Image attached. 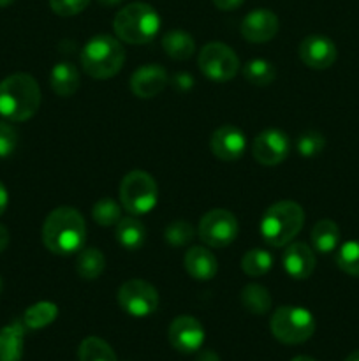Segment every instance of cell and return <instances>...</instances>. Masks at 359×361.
<instances>
[{
	"label": "cell",
	"mask_w": 359,
	"mask_h": 361,
	"mask_svg": "<svg viewBox=\"0 0 359 361\" xmlns=\"http://www.w3.org/2000/svg\"><path fill=\"white\" fill-rule=\"evenodd\" d=\"M87 238L84 219L76 208L58 207L46 217L42 226V242L46 249L58 256L80 252Z\"/></svg>",
	"instance_id": "cell-1"
},
{
	"label": "cell",
	"mask_w": 359,
	"mask_h": 361,
	"mask_svg": "<svg viewBox=\"0 0 359 361\" xmlns=\"http://www.w3.org/2000/svg\"><path fill=\"white\" fill-rule=\"evenodd\" d=\"M41 106V88L30 74H11L0 81V115L11 122H25Z\"/></svg>",
	"instance_id": "cell-2"
},
{
	"label": "cell",
	"mask_w": 359,
	"mask_h": 361,
	"mask_svg": "<svg viewBox=\"0 0 359 361\" xmlns=\"http://www.w3.org/2000/svg\"><path fill=\"white\" fill-rule=\"evenodd\" d=\"M305 212L296 201H278L260 219V236L270 247H285L299 235Z\"/></svg>",
	"instance_id": "cell-3"
},
{
	"label": "cell",
	"mask_w": 359,
	"mask_h": 361,
	"mask_svg": "<svg viewBox=\"0 0 359 361\" xmlns=\"http://www.w3.org/2000/svg\"><path fill=\"white\" fill-rule=\"evenodd\" d=\"M125 63V49L111 35H95L81 49V67L95 80L116 76Z\"/></svg>",
	"instance_id": "cell-4"
},
{
	"label": "cell",
	"mask_w": 359,
	"mask_h": 361,
	"mask_svg": "<svg viewBox=\"0 0 359 361\" xmlns=\"http://www.w3.org/2000/svg\"><path fill=\"white\" fill-rule=\"evenodd\" d=\"M113 28L120 41L127 44H146L160 30V16L144 2H134L118 11Z\"/></svg>",
	"instance_id": "cell-5"
},
{
	"label": "cell",
	"mask_w": 359,
	"mask_h": 361,
	"mask_svg": "<svg viewBox=\"0 0 359 361\" xmlns=\"http://www.w3.org/2000/svg\"><path fill=\"white\" fill-rule=\"evenodd\" d=\"M271 334L277 341L287 345H298L315 334V319L303 307L284 305L271 316Z\"/></svg>",
	"instance_id": "cell-6"
},
{
	"label": "cell",
	"mask_w": 359,
	"mask_h": 361,
	"mask_svg": "<svg viewBox=\"0 0 359 361\" xmlns=\"http://www.w3.org/2000/svg\"><path fill=\"white\" fill-rule=\"evenodd\" d=\"M158 189L153 176L146 171L134 169L127 173L120 183V203L130 215H144L155 208Z\"/></svg>",
	"instance_id": "cell-7"
},
{
	"label": "cell",
	"mask_w": 359,
	"mask_h": 361,
	"mask_svg": "<svg viewBox=\"0 0 359 361\" xmlns=\"http://www.w3.org/2000/svg\"><path fill=\"white\" fill-rule=\"evenodd\" d=\"M197 63L201 73L215 83L231 81L239 71V59L224 42H208L203 46Z\"/></svg>",
	"instance_id": "cell-8"
},
{
	"label": "cell",
	"mask_w": 359,
	"mask_h": 361,
	"mask_svg": "<svg viewBox=\"0 0 359 361\" xmlns=\"http://www.w3.org/2000/svg\"><path fill=\"white\" fill-rule=\"evenodd\" d=\"M239 231L238 219L225 208H215L203 215L197 228L201 242L211 249H222L231 245Z\"/></svg>",
	"instance_id": "cell-9"
},
{
	"label": "cell",
	"mask_w": 359,
	"mask_h": 361,
	"mask_svg": "<svg viewBox=\"0 0 359 361\" xmlns=\"http://www.w3.org/2000/svg\"><path fill=\"white\" fill-rule=\"evenodd\" d=\"M118 305L132 317H146L158 307V293L150 282L130 279L118 289Z\"/></svg>",
	"instance_id": "cell-10"
},
{
	"label": "cell",
	"mask_w": 359,
	"mask_h": 361,
	"mask_svg": "<svg viewBox=\"0 0 359 361\" xmlns=\"http://www.w3.org/2000/svg\"><path fill=\"white\" fill-rule=\"evenodd\" d=\"M291 154V140L284 130L266 129L253 137L252 155L259 164L278 166Z\"/></svg>",
	"instance_id": "cell-11"
},
{
	"label": "cell",
	"mask_w": 359,
	"mask_h": 361,
	"mask_svg": "<svg viewBox=\"0 0 359 361\" xmlns=\"http://www.w3.org/2000/svg\"><path fill=\"white\" fill-rule=\"evenodd\" d=\"M168 335L172 348L183 355H192L199 351L206 338L203 324L192 316H180L172 319Z\"/></svg>",
	"instance_id": "cell-12"
},
{
	"label": "cell",
	"mask_w": 359,
	"mask_h": 361,
	"mask_svg": "<svg viewBox=\"0 0 359 361\" xmlns=\"http://www.w3.org/2000/svg\"><path fill=\"white\" fill-rule=\"evenodd\" d=\"M278 28H280V21L273 11L253 9L252 13L243 18L239 30L248 42L263 44V42L271 41L278 34Z\"/></svg>",
	"instance_id": "cell-13"
},
{
	"label": "cell",
	"mask_w": 359,
	"mask_h": 361,
	"mask_svg": "<svg viewBox=\"0 0 359 361\" xmlns=\"http://www.w3.org/2000/svg\"><path fill=\"white\" fill-rule=\"evenodd\" d=\"M336 46L326 35H308L299 46V56L310 69H327L336 60Z\"/></svg>",
	"instance_id": "cell-14"
},
{
	"label": "cell",
	"mask_w": 359,
	"mask_h": 361,
	"mask_svg": "<svg viewBox=\"0 0 359 361\" xmlns=\"http://www.w3.org/2000/svg\"><path fill=\"white\" fill-rule=\"evenodd\" d=\"M210 148L220 161L231 162L241 157L246 150V137L238 127L222 126L211 134Z\"/></svg>",
	"instance_id": "cell-15"
},
{
	"label": "cell",
	"mask_w": 359,
	"mask_h": 361,
	"mask_svg": "<svg viewBox=\"0 0 359 361\" xmlns=\"http://www.w3.org/2000/svg\"><path fill=\"white\" fill-rule=\"evenodd\" d=\"M168 85V73L158 63H146L134 71L130 78V90L136 97L151 99L160 94Z\"/></svg>",
	"instance_id": "cell-16"
},
{
	"label": "cell",
	"mask_w": 359,
	"mask_h": 361,
	"mask_svg": "<svg viewBox=\"0 0 359 361\" xmlns=\"http://www.w3.org/2000/svg\"><path fill=\"white\" fill-rule=\"evenodd\" d=\"M285 274L294 281H306L315 270V254L306 243H289L282 256Z\"/></svg>",
	"instance_id": "cell-17"
},
{
	"label": "cell",
	"mask_w": 359,
	"mask_h": 361,
	"mask_svg": "<svg viewBox=\"0 0 359 361\" xmlns=\"http://www.w3.org/2000/svg\"><path fill=\"white\" fill-rule=\"evenodd\" d=\"M185 270L192 279L199 282H206L215 279L218 271L217 257L206 247H190L185 254Z\"/></svg>",
	"instance_id": "cell-18"
},
{
	"label": "cell",
	"mask_w": 359,
	"mask_h": 361,
	"mask_svg": "<svg viewBox=\"0 0 359 361\" xmlns=\"http://www.w3.org/2000/svg\"><path fill=\"white\" fill-rule=\"evenodd\" d=\"M49 85L58 97H70L80 88V71L70 62H58L49 73Z\"/></svg>",
	"instance_id": "cell-19"
},
{
	"label": "cell",
	"mask_w": 359,
	"mask_h": 361,
	"mask_svg": "<svg viewBox=\"0 0 359 361\" xmlns=\"http://www.w3.org/2000/svg\"><path fill=\"white\" fill-rule=\"evenodd\" d=\"M25 324L14 321L0 330V361H21L23 356Z\"/></svg>",
	"instance_id": "cell-20"
},
{
	"label": "cell",
	"mask_w": 359,
	"mask_h": 361,
	"mask_svg": "<svg viewBox=\"0 0 359 361\" xmlns=\"http://www.w3.org/2000/svg\"><path fill=\"white\" fill-rule=\"evenodd\" d=\"M116 240L123 249L139 250L143 247L144 240H146V229H144L143 222H139L134 217H123L116 224Z\"/></svg>",
	"instance_id": "cell-21"
},
{
	"label": "cell",
	"mask_w": 359,
	"mask_h": 361,
	"mask_svg": "<svg viewBox=\"0 0 359 361\" xmlns=\"http://www.w3.org/2000/svg\"><path fill=\"white\" fill-rule=\"evenodd\" d=\"M310 238H312L313 249L317 252L331 254L338 249V243H340V228L336 226V222L322 219L313 226Z\"/></svg>",
	"instance_id": "cell-22"
},
{
	"label": "cell",
	"mask_w": 359,
	"mask_h": 361,
	"mask_svg": "<svg viewBox=\"0 0 359 361\" xmlns=\"http://www.w3.org/2000/svg\"><path fill=\"white\" fill-rule=\"evenodd\" d=\"M162 48L172 60H187L196 51V41L183 30H169L162 37Z\"/></svg>",
	"instance_id": "cell-23"
},
{
	"label": "cell",
	"mask_w": 359,
	"mask_h": 361,
	"mask_svg": "<svg viewBox=\"0 0 359 361\" xmlns=\"http://www.w3.org/2000/svg\"><path fill=\"white\" fill-rule=\"evenodd\" d=\"M106 268V257L95 247L90 249H81L76 259V271L84 281H95L101 277V274Z\"/></svg>",
	"instance_id": "cell-24"
},
{
	"label": "cell",
	"mask_w": 359,
	"mask_h": 361,
	"mask_svg": "<svg viewBox=\"0 0 359 361\" xmlns=\"http://www.w3.org/2000/svg\"><path fill=\"white\" fill-rule=\"evenodd\" d=\"M239 300H241V305L250 314H256V316H263L271 309L270 291L260 284L245 286L241 295H239Z\"/></svg>",
	"instance_id": "cell-25"
},
{
	"label": "cell",
	"mask_w": 359,
	"mask_h": 361,
	"mask_svg": "<svg viewBox=\"0 0 359 361\" xmlns=\"http://www.w3.org/2000/svg\"><path fill=\"white\" fill-rule=\"evenodd\" d=\"M58 316V307L51 302H39L28 307L23 314V324L28 330H41L51 324Z\"/></svg>",
	"instance_id": "cell-26"
},
{
	"label": "cell",
	"mask_w": 359,
	"mask_h": 361,
	"mask_svg": "<svg viewBox=\"0 0 359 361\" xmlns=\"http://www.w3.org/2000/svg\"><path fill=\"white\" fill-rule=\"evenodd\" d=\"M80 361H118L115 351L106 341L99 337H87L77 349Z\"/></svg>",
	"instance_id": "cell-27"
},
{
	"label": "cell",
	"mask_w": 359,
	"mask_h": 361,
	"mask_svg": "<svg viewBox=\"0 0 359 361\" xmlns=\"http://www.w3.org/2000/svg\"><path fill=\"white\" fill-rule=\"evenodd\" d=\"M243 76L248 83L256 85V87H266V85L273 83L277 71H275L273 63L263 59H253L245 63L243 67Z\"/></svg>",
	"instance_id": "cell-28"
},
{
	"label": "cell",
	"mask_w": 359,
	"mask_h": 361,
	"mask_svg": "<svg viewBox=\"0 0 359 361\" xmlns=\"http://www.w3.org/2000/svg\"><path fill=\"white\" fill-rule=\"evenodd\" d=\"M241 268L248 277H263L273 268V256L264 249H252L243 256Z\"/></svg>",
	"instance_id": "cell-29"
},
{
	"label": "cell",
	"mask_w": 359,
	"mask_h": 361,
	"mask_svg": "<svg viewBox=\"0 0 359 361\" xmlns=\"http://www.w3.org/2000/svg\"><path fill=\"white\" fill-rule=\"evenodd\" d=\"M92 217L99 226H104V228L116 226L122 219V208L111 197H102L92 208Z\"/></svg>",
	"instance_id": "cell-30"
},
{
	"label": "cell",
	"mask_w": 359,
	"mask_h": 361,
	"mask_svg": "<svg viewBox=\"0 0 359 361\" xmlns=\"http://www.w3.org/2000/svg\"><path fill=\"white\" fill-rule=\"evenodd\" d=\"M338 268L341 271H345L347 275L352 277H359V242L358 240H351V242L344 243V245L338 249L336 257Z\"/></svg>",
	"instance_id": "cell-31"
},
{
	"label": "cell",
	"mask_w": 359,
	"mask_h": 361,
	"mask_svg": "<svg viewBox=\"0 0 359 361\" xmlns=\"http://www.w3.org/2000/svg\"><path fill=\"white\" fill-rule=\"evenodd\" d=\"M324 147H326V140L317 130H306V133L299 134L298 140H296V150L301 157L306 159L322 154Z\"/></svg>",
	"instance_id": "cell-32"
},
{
	"label": "cell",
	"mask_w": 359,
	"mask_h": 361,
	"mask_svg": "<svg viewBox=\"0 0 359 361\" xmlns=\"http://www.w3.org/2000/svg\"><path fill=\"white\" fill-rule=\"evenodd\" d=\"M194 238V228L187 221H172L164 229V240L172 247H183Z\"/></svg>",
	"instance_id": "cell-33"
},
{
	"label": "cell",
	"mask_w": 359,
	"mask_h": 361,
	"mask_svg": "<svg viewBox=\"0 0 359 361\" xmlns=\"http://www.w3.org/2000/svg\"><path fill=\"white\" fill-rule=\"evenodd\" d=\"M88 4H90V0H49V7H51L53 13L63 18L83 13Z\"/></svg>",
	"instance_id": "cell-34"
},
{
	"label": "cell",
	"mask_w": 359,
	"mask_h": 361,
	"mask_svg": "<svg viewBox=\"0 0 359 361\" xmlns=\"http://www.w3.org/2000/svg\"><path fill=\"white\" fill-rule=\"evenodd\" d=\"M18 145V133L13 126L0 122V157H9Z\"/></svg>",
	"instance_id": "cell-35"
},
{
	"label": "cell",
	"mask_w": 359,
	"mask_h": 361,
	"mask_svg": "<svg viewBox=\"0 0 359 361\" xmlns=\"http://www.w3.org/2000/svg\"><path fill=\"white\" fill-rule=\"evenodd\" d=\"M245 0H213L215 6L218 7L220 11H232V9H238Z\"/></svg>",
	"instance_id": "cell-36"
},
{
	"label": "cell",
	"mask_w": 359,
	"mask_h": 361,
	"mask_svg": "<svg viewBox=\"0 0 359 361\" xmlns=\"http://www.w3.org/2000/svg\"><path fill=\"white\" fill-rule=\"evenodd\" d=\"M7 203H9V196H7V189L4 187V183L0 182V215L6 212Z\"/></svg>",
	"instance_id": "cell-37"
},
{
	"label": "cell",
	"mask_w": 359,
	"mask_h": 361,
	"mask_svg": "<svg viewBox=\"0 0 359 361\" xmlns=\"http://www.w3.org/2000/svg\"><path fill=\"white\" fill-rule=\"evenodd\" d=\"M7 245H9V231L0 224V254L7 249Z\"/></svg>",
	"instance_id": "cell-38"
},
{
	"label": "cell",
	"mask_w": 359,
	"mask_h": 361,
	"mask_svg": "<svg viewBox=\"0 0 359 361\" xmlns=\"http://www.w3.org/2000/svg\"><path fill=\"white\" fill-rule=\"evenodd\" d=\"M197 361H220V358L217 356V353L203 351L199 356H197Z\"/></svg>",
	"instance_id": "cell-39"
},
{
	"label": "cell",
	"mask_w": 359,
	"mask_h": 361,
	"mask_svg": "<svg viewBox=\"0 0 359 361\" xmlns=\"http://www.w3.org/2000/svg\"><path fill=\"white\" fill-rule=\"evenodd\" d=\"M97 2L104 7H115L118 6V4H122L123 0H97Z\"/></svg>",
	"instance_id": "cell-40"
},
{
	"label": "cell",
	"mask_w": 359,
	"mask_h": 361,
	"mask_svg": "<svg viewBox=\"0 0 359 361\" xmlns=\"http://www.w3.org/2000/svg\"><path fill=\"white\" fill-rule=\"evenodd\" d=\"M345 361H359V351L351 353V355H348L347 358H345Z\"/></svg>",
	"instance_id": "cell-41"
},
{
	"label": "cell",
	"mask_w": 359,
	"mask_h": 361,
	"mask_svg": "<svg viewBox=\"0 0 359 361\" xmlns=\"http://www.w3.org/2000/svg\"><path fill=\"white\" fill-rule=\"evenodd\" d=\"M291 361H317V360L310 358V356H296V358L291 360Z\"/></svg>",
	"instance_id": "cell-42"
},
{
	"label": "cell",
	"mask_w": 359,
	"mask_h": 361,
	"mask_svg": "<svg viewBox=\"0 0 359 361\" xmlns=\"http://www.w3.org/2000/svg\"><path fill=\"white\" fill-rule=\"evenodd\" d=\"M14 0H0V7H7V6H11Z\"/></svg>",
	"instance_id": "cell-43"
},
{
	"label": "cell",
	"mask_w": 359,
	"mask_h": 361,
	"mask_svg": "<svg viewBox=\"0 0 359 361\" xmlns=\"http://www.w3.org/2000/svg\"><path fill=\"white\" fill-rule=\"evenodd\" d=\"M0 291H2V279H0Z\"/></svg>",
	"instance_id": "cell-44"
}]
</instances>
